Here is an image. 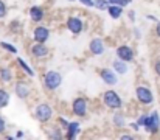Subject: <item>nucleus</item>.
<instances>
[{
    "mask_svg": "<svg viewBox=\"0 0 160 140\" xmlns=\"http://www.w3.org/2000/svg\"><path fill=\"white\" fill-rule=\"evenodd\" d=\"M42 83H44V87L50 92H53L56 89H59V86L62 84V75L58 72V70H48L44 78H42Z\"/></svg>",
    "mask_w": 160,
    "mask_h": 140,
    "instance_id": "f257e3e1",
    "label": "nucleus"
},
{
    "mask_svg": "<svg viewBox=\"0 0 160 140\" xmlns=\"http://www.w3.org/2000/svg\"><path fill=\"white\" fill-rule=\"evenodd\" d=\"M53 117V109L48 103H39L34 109V118L41 123V125H45L52 120Z\"/></svg>",
    "mask_w": 160,
    "mask_h": 140,
    "instance_id": "f03ea898",
    "label": "nucleus"
},
{
    "mask_svg": "<svg viewBox=\"0 0 160 140\" xmlns=\"http://www.w3.org/2000/svg\"><path fill=\"white\" fill-rule=\"evenodd\" d=\"M103 103H104L106 107L113 109V111H118V109L123 107V100H121V96L115 92V91H112V89H109V91H106V92L103 93Z\"/></svg>",
    "mask_w": 160,
    "mask_h": 140,
    "instance_id": "7ed1b4c3",
    "label": "nucleus"
},
{
    "mask_svg": "<svg viewBox=\"0 0 160 140\" xmlns=\"http://www.w3.org/2000/svg\"><path fill=\"white\" fill-rule=\"evenodd\" d=\"M148 134H157L160 131V114L159 111H152L151 114H148V120L146 125L143 128Z\"/></svg>",
    "mask_w": 160,
    "mask_h": 140,
    "instance_id": "20e7f679",
    "label": "nucleus"
},
{
    "mask_svg": "<svg viewBox=\"0 0 160 140\" xmlns=\"http://www.w3.org/2000/svg\"><path fill=\"white\" fill-rule=\"evenodd\" d=\"M87 111H89V101H87V98L78 96V98L73 100V103H72V112H73V115H76V117H86L87 115Z\"/></svg>",
    "mask_w": 160,
    "mask_h": 140,
    "instance_id": "39448f33",
    "label": "nucleus"
},
{
    "mask_svg": "<svg viewBox=\"0 0 160 140\" xmlns=\"http://www.w3.org/2000/svg\"><path fill=\"white\" fill-rule=\"evenodd\" d=\"M135 96L138 100V103L148 106V104H152L154 103V93L149 87L146 86H137L135 87Z\"/></svg>",
    "mask_w": 160,
    "mask_h": 140,
    "instance_id": "423d86ee",
    "label": "nucleus"
},
{
    "mask_svg": "<svg viewBox=\"0 0 160 140\" xmlns=\"http://www.w3.org/2000/svg\"><path fill=\"white\" fill-rule=\"evenodd\" d=\"M65 27L72 34H81L84 30V22L79 16H70V17H67Z\"/></svg>",
    "mask_w": 160,
    "mask_h": 140,
    "instance_id": "0eeeda50",
    "label": "nucleus"
},
{
    "mask_svg": "<svg viewBox=\"0 0 160 140\" xmlns=\"http://www.w3.org/2000/svg\"><path fill=\"white\" fill-rule=\"evenodd\" d=\"M30 51H31V56L36 58V59H45V58L50 54L48 47L45 45V44H42V42H36V44H33L31 48H30Z\"/></svg>",
    "mask_w": 160,
    "mask_h": 140,
    "instance_id": "6e6552de",
    "label": "nucleus"
},
{
    "mask_svg": "<svg viewBox=\"0 0 160 140\" xmlns=\"http://www.w3.org/2000/svg\"><path fill=\"white\" fill-rule=\"evenodd\" d=\"M115 54H117V58H120V59H123V61H126V62H132V61H134V56H135L134 48L129 47V45H126V44L117 47Z\"/></svg>",
    "mask_w": 160,
    "mask_h": 140,
    "instance_id": "1a4fd4ad",
    "label": "nucleus"
},
{
    "mask_svg": "<svg viewBox=\"0 0 160 140\" xmlns=\"http://www.w3.org/2000/svg\"><path fill=\"white\" fill-rule=\"evenodd\" d=\"M100 78L101 81L107 84V86H115L118 83V78H117V72L112 70V69H101L100 70Z\"/></svg>",
    "mask_w": 160,
    "mask_h": 140,
    "instance_id": "9d476101",
    "label": "nucleus"
},
{
    "mask_svg": "<svg viewBox=\"0 0 160 140\" xmlns=\"http://www.w3.org/2000/svg\"><path fill=\"white\" fill-rule=\"evenodd\" d=\"M48 38H50V30H48L47 27L39 25V27H36V28L33 30V39H34V42H42V44H45V42L48 41Z\"/></svg>",
    "mask_w": 160,
    "mask_h": 140,
    "instance_id": "9b49d317",
    "label": "nucleus"
},
{
    "mask_svg": "<svg viewBox=\"0 0 160 140\" xmlns=\"http://www.w3.org/2000/svg\"><path fill=\"white\" fill-rule=\"evenodd\" d=\"M14 92H16V96L20 98V100H27L31 93V89L30 86L25 83V81H17L14 84Z\"/></svg>",
    "mask_w": 160,
    "mask_h": 140,
    "instance_id": "f8f14e48",
    "label": "nucleus"
},
{
    "mask_svg": "<svg viewBox=\"0 0 160 140\" xmlns=\"http://www.w3.org/2000/svg\"><path fill=\"white\" fill-rule=\"evenodd\" d=\"M89 50H90V53H92L93 56H100V54H103L104 50H106L103 39H101V38H93V39L90 41V44H89Z\"/></svg>",
    "mask_w": 160,
    "mask_h": 140,
    "instance_id": "ddd939ff",
    "label": "nucleus"
},
{
    "mask_svg": "<svg viewBox=\"0 0 160 140\" xmlns=\"http://www.w3.org/2000/svg\"><path fill=\"white\" fill-rule=\"evenodd\" d=\"M79 134H81V125L78 122H70L68 126H67V129H65V137L73 140V139H76Z\"/></svg>",
    "mask_w": 160,
    "mask_h": 140,
    "instance_id": "4468645a",
    "label": "nucleus"
},
{
    "mask_svg": "<svg viewBox=\"0 0 160 140\" xmlns=\"http://www.w3.org/2000/svg\"><path fill=\"white\" fill-rule=\"evenodd\" d=\"M30 19L33 20V22H42L44 20V17H45V11L41 8V6H38V5H33L31 8H30Z\"/></svg>",
    "mask_w": 160,
    "mask_h": 140,
    "instance_id": "2eb2a0df",
    "label": "nucleus"
},
{
    "mask_svg": "<svg viewBox=\"0 0 160 140\" xmlns=\"http://www.w3.org/2000/svg\"><path fill=\"white\" fill-rule=\"evenodd\" d=\"M128 64H129V62H126V61L117 58V59H113V62H112V69H115V72H117L118 75H126L128 70H129V69H128Z\"/></svg>",
    "mask_w": 160,
    "mask_h": 140,
    "instance_id": "dca6fc26",
    "label": "nucleus"
},
{
    "mask_svg": "<svg viewBox=\"0 0 160 140\" xmlns=\"http://www.w3.org/2000/svg\"><path fill=\"white\" fill-rule=\"evenodd\" d=\"M107 13H109V16L112 17V19H120L121 16H123V6H120V5H110L109 8H107Z\"/></svg>",
    "mask_w": 160,
    "mask_h": 140,
    "instance_id": "f3484780",
    "label": "nucleus"
},
{
    "mask_svg": "<svg viewBox=\"0 0 160 140\" xmlns=\"http://www.w3.org/2000/svg\"><path fill=\"white\" fill-rule=\"evenodd\" d=\"M0 81L2 83H11L12 81V72L9 67H0Z\"/></svg>",
    "mask_w": 160,
    "mask_h": 140,
    "instance_id": "a211bd4d",
    "label": "nucleus"
},
{
    "mask_svg": "<svg viewBox=\"0 0 160 140\" xmlns=\"http://www.w3.org/2000/svg\"><path fill=\"white\" fill-rule=\"evenodd\" d=\"M16 61H17L19 67L22 69V72H23V73H27V75H28L30 78H33V76L36 75V73H34V70H33V69H31V67H30V65H28V64H27V62H25V61H23L22 58H17Z\"/></svg>",
    "mask_w": 160,
    "mask_h": 140,
    "instance_id": "6ab92c4d",
    "label": "nucleus"
},
{
    "mask_svg": "<svg viewBox=\"0 0 160 140\" xmlns=\"http://www.w3.org/2000/svg\"><path fill=\"white\" fill-rule=\"evenodd\" d=\"M112 123L115 125V128H124L126 126V118L121 112H115L112 117Z\"/></svg>",
    "mask_w": 160,
    "mask_h": 140,
    "instance_id": "aec40b11",
    "label": "nucleus"
},
{
    "mask_svg": "<svg viewBox=\"0 0 160 140\" xmlns=\"http://www.w3.org/2000/svg\"><path fill=\"white\" fill-rule=\"evenodd\" d=\"M8 104H9V92L2 87V89H0V109L6 107Z\"/></svg>",
    "mask_w": 160,
    "mask_h": 140,
    "instance_id": "412c9836",
    "label": "nucleus"
},
{
    "mask_svg": "<svg viewBox=\"0 0 160 140\" xmlns=\"http://www.w3.org/2000/svg\"><path fill=\"white\" fill-rule=\"evenodd\" d=\"M47 134H48V137H50V139H54V140H61L62 137H64V134H62L61 128H56V126H54V128H50Z\"/></svg>",
    "mask_w": 160,
    "mask_h": 140,
    "instance_id": "4be33fe9",
    "label": "nucleus"
},
{
    "mask_svg": "<svg viewBox=\"0 0 160 140\" xmlns=\"http://www.w3.org/2000/svg\"><path fill=\"white\" fill-rule=\"evenodd\" d=\"M0 48L5 50V51H8V53H11V54H17V48H16V45H12L11 42L2 41V42H0Z\"/></svg>",
    "mask_w": 160,
    "mask_h": 140,
    "instance_id": "5701e85b",
    "label": "nucleus"
},
{
    "mask_svg": "<svg viewBox=\"0 0 160 140\" xmlns=\"http://www.w3.org/2000/svg\"><path fill=\"white\" fill-rule=\"evenodd\" d=\"M110 6L109 0H95V8L100 11H107V8Z\"/></svg>",
    "mask_w": 160,
    "mask_h": 140,
    "instance_id": "b1692460",
    "label": "nucleus"
},
{
    "mask_svg": "<svg viewBox=\"0 0 160 140\" xmlns=\"http://www.w3.org/2000/svg\"><path fill=\"white\" fill-rule=\"evenodd\" d=\"M109 2H110V5H120L123 8L132 3V0H109Z\"/></svg>",
    "mask_w": 160,
    "mask_h": 140,
    "instance_id": "393cba45",
    "label": "nucleus"
},
{
    "mask_svg": "<svg viewBox=\"0 0 160 140\" xmlns=\"http://www.w3.org/2000/svg\"><path fill=\"white\" fill-rule=\"evenodd\" d=\"M6 13H8V6L3 0H0V19H3L6 16Z\"/></svg>",
    "mask_w": 160,
    "mask_h": 140,
    "instance_id": "a878e982",
    "label": "nucleus"
},
{
    "mask_svg": "<svg viewBox=\"0 0 160 140\" xmlns=\"http://www.w3.org/2000/svg\"><path fill=\"white\" fill-rule=\"evenodd\" d=\"M146 120H148V114H142V115L137 118V123H138L142 128H145V125H146Z\"/></svg>",
    "mask_w": 160,
    "mask_h": 140,
    "instance_id": "bb28decb",
    "label": "nucleus"
},
{
    "mask_svg": "<svg viewBox=\"0 0 160 140\" xmlns=\"http://www.w3.org/2000/svg\"><path fill=\"white\" fill-rule=\"evenodd\" d=\"M58 122H59V125H61V128H62V129H67V126H68V123H70V122H68L65 117H62V115H61V117H58Z\"/></svg>",
    "mask_w": 160,
    "mask_h": 140,
    "instance_id": "cd10ccee",
    "label": "nucleus"
},
{
    "mask_svg": "<svg viewBox=\"0 0 160 140\" xmlns=\"http://www.w3.org/2000/svg\"><path fill=\"white\" fill-rule=\"evenodd\" d=\"M78 2L87 8H95V0H78Z\"/></svg>",
    "mask_w": 160,
    "mask_h": 140,
    "instance_id": "c85d7f7f",
    "label": "nucleus"
},
{
    "mask_svg": "<svg viewBox=\"0 0 160 140\" xmlns=\"http://www.w3.org/2000/svg\"><path fill=\"white\" fill-rule=\"evenodd\" d=\"M128 19L134 23V22L137 20V13H135L134 9H129V11H128Z\"/></svg>",
    "mask_w": 160,
    "mask_h": 140,
    "instance_id": "c756f323",
    "label": "nucleus"
},
{
    "mask_svg": "<svg viewBox=\"0 0 160 140\" xmlns=\"http://www.w3.org/2000/svg\"><path fill=\"white\" fill-rule=\"evenodd\" d=\"M152 69H154V72H156V75L160 78V59H156L154 61V65H152Z\"/></svg>",
    "mask_w": 160,
    "mask_h": 140,
    "instance_id": "7c9ffc66",
    "label": "nucleus"
},
{
    "mask_svg": "<svg viewBox=\"0 0 160 140\" xmlns=\"http://www.w3.org/2000/svg\"><path fill=\"white\" fill-rule=\"evenodd\" d=\"M5 131H6V122H5V118L0 115V134H5Z\"/></svg>",
    "mask_w": 160,
    "mask_h": 140,
    "instance_id": "2f4dec72",
    "label": "nucleus"
},
{
    "mask_svg": "<svg viewBox=\"0 0 160 140\" xmlns=\"http://www.w3.org/2000/svg\"><path fill=\"white\" fill-rule=\"evenodd\" d=\"M154 31H156V36L160 39V20L156 22V30H154Z\"/></svg>",
    "mask_w": 160,
    "mask_h": 140,
    "instance_id": "473e14b6",
    "label": "nucleus"
},
{
    "mask_svg": "<svg viewBox=\"0 0 160 140\" xmlns=\"http://www.w3.org/2000/svg\"><path fill=\"white\" fill-rule=\"evenodd\" d=\"M134 36H135V39H140V38H142L140 28H134Z\"/></svg>",
    "mask_w": 160,
    "mask_h": 140,
    "instance_id": "72a5a7b5",
    "label": "nucleus"
},
{
    "mask_svg": "<svg viewBox=\"0 0 160 140\" xmlns=\"http://www.w3.org/2000/svg\"><path fill=\"white\" fill-rule=\"evenodd\" d=\"M146 19H148V20H151V22H157V20H159L154 14H148V16H146Z\"/></svg>",
    "mask_w": 160,
    "mask_h": 140,
    "instance_id": "f704fd0d",
    "label": "nucleus"
},
{
    "mask_svg": "<svg viewBox=\"0 0 160 140\" xmlns=\"http://www.w3.org/2000/svg\"><path fill=\"white\" fill-rule=\"evenodd\" d=\"M131 128H132L134 131H140V128H142V126H140V125L135 122V123H131Z\"/></svg>",
    "mask_w": 160,
    "mask_h": 140,
    "instance_id": "c9c22d12",
    "label": "nucleus"
},
{
    "mask_svg": "<svg viewBox=\"0 0 160 140\" xmlns=\"http://www.w3.org/2000/svg\"><path fill=\"white\" fill-rule=\"evenodd\" d=\"M120 139H123V140H132L134 137H132L131 134H121V136H120Z\"/></svg>",
    "mask_w": 160,
    "mask_h": 140,
    "instance_id": "e433bc0d",
    "label": "nucleus"
},
{
    "mask_svg": "<svg viewBox=\"0 0 160 140\" xmlns=\"http://www.w3.org/2000/svg\"><path fill=\"white\" fill-rule=\"evenodd\" d=\"M16 137H17V139H22V137H23V131H17Z\"/></svg>",
    "mask_w": 160,
    "mask_h": 140,
    "instance_id": "4c0bfd02",
    "label": "nucleus"
},
{
    "mask_svg": "<svg viewBox=\"0 0 160 140\" xmlns=\"http://www.w3.org/2000/svg\"><path fill=\"white\" fill-rule=\"evenodd\" d=\"M67 2H75V0H67Z\"/></svg>",
    "mask_w": 160,
    "mask_h": 140,
    "instance_id": "58836bf2",
    "label": "nucleus"
}]
</instances>
